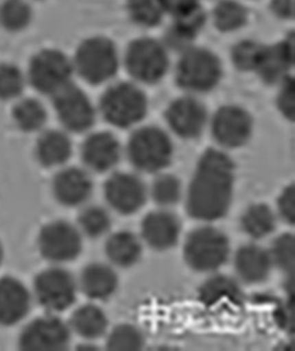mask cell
<instances>
[{
	"mask_svg": "<svg viewBox=\"0 0 295 351\" xmlns=\"http://www.w3.org/2000/svg\"><path fill=\"white\" fill-rule=\"evenodd\" d=\"M111 226V215L102 206L98 205L88 206L80 213V230L91 239L103 237L108 233Z\"/></svg>",
	"mask_w": 295,
	"mask_h": 351,
	"instance_id": "cell-32",
	"label": "cell"
},
{
	"mask_svg": "<svg viewBox=\"0 0 295 351\" xmlns=\"http://www.w3.org/2000/svg\"><path fill=\"white\" fill-rule=\"evenodd\" d=\"M277 225V218L270 206L257 203L246 210L241 217V228L252 239H263L270 235Z\"/></svg>",
	"mask_w": 295,
	"mask_h": 351,
	"instance_id": "cell-27",
	"label": "cell"
},
{
	"mask_svg": "<svg viewBox=\"0 0 295 351\" xmlns=\"http://www.w3.org/2000/svg\"><path fill=\"white\" fill-rule=\"evenodd\" d=\"M69 342L71 328L56 315L35 319L19 337V347L27 351L65 350Z\"/></svg>",
	"mask_w": 295,
	"mask_h": 351,
	"instance_id": "cell-11",
	"label": "cell"
},
{
	"mask_svg": "<svg viewBox=\"0 0 295 351\" xmlns=\"http://www.w3.org/2000/svg\"><path fill=\"white\" fill-rule=\"evenodd\" d=\"M231 245L226 234L216 227L202 226L193 230L185 242L184 258L198 272H213L225 265Z\"/></svg>",
	"mask_w": 295,
	"mask_h": 351,
	"instance_id": "cell-4",
	"label": "cell"
},
{
	"mask_svg": "<svg viewBox=\"0 0 295 351\" xmlns=\"http://www.w3.org/2000/svg\"><path fill=\"white\" fill-rule=\"evenodd\" d=\"M105 254L113 265L130 267L140 261L142 243L133 232L119 230L108 237L105 243Z\"/></svg>",
	"mask_w": 295,
	"mask_h": 351,
	"instance_id": "cell-24",
	"label": "cell"
},
{
	"mask_svg": "<svg viewBox=\"0 0 295 351\" xmlns=\"http://www.w3.org/2000/svg\"><path fill=\"white\" fill-rule=\"evenodd\" d=\"M141 233L149 247L155 250H169L180 237V220L166 210L152 211L142 220Z\"/></svg>",
	"mask_w": 295,
	"mask_h": 351,
	"instance_id": "cell-18",
	"label": "cell"
},
{
	"mask_svg": "<svg viewBox=\"0 0 295 351\" xmlns=\"http://www.w3.org/2000/svg\"><path fill=\"white\" fill-rule=\"evenodd\" d=\"M241 291L238 283L226 276H216L206 280L200 289V298L208 306L239 304L241 300Z\"/></svg>",
	"mask_w": 295,
	"mask_h": 351,
	"instance_id": "cell-26",
	"label": "cell"
},
{
	"mask_svg": "<svg viewBox=\"0 0 295 351\" xmlns=\"http://www.w3.org/2000/svg\"><path fill=\"white\" fill-rule=\"evenodd\" d=\"M152 199L162 208H169L180 201L182 186L180 180L173 174H162L154 180L152 190Z\"/></svg>",
	"mask_w": 295,
	"mask_h": 351,
	"instance_id": "cell-33",
	"label": "cell"
},
{
	"mask_svg": "<svg viewBox=\"0 0 295 351\" xmlns=\"http://www.w3.org/2000/svg\"><path fill=\"white\" fill-rule=\"evenodd\" d=\"M33 18L30 5L25 0H5L0 5V25L8 32H21Z\"/></svg>",
	"mask_w": 295,
	"mask_h": 351,
	"instance_id": "cell-31",
	"label": "cell"
},
{
	"mask_svg": "<svg viewBox=\"0 0 295 351\" xmlns=\"http://www.w3.org/2000/svg\"><path fill=\"white\" fill-rule=\"evenodd\" d=\"M36 158L44 167L62 166L72 156V141L62 130H47L40 135L36 143Z\"/></svg>",
	"mask_w": 295,
	"mask_h": 351,
	"instance_id": "cell-23",
	"label": "cell"
},
{
	"mask_svg": "<svg viewBox=\"0 0 295 351\" xmlns=\"http://www.w3.org/2000/svg\"><path fill=\"white\" fill-rule=\"evenodd\" d=\"M272 264L285 273L293 272L294 267V237L292 234H283L276 239L269 251Z\"/></svg>",
	"mask_w": 295,
	"mask_h": 351,
	"instance_id": "cell-37",
	"label": "cell"
},
{
	"mask_svg": "<svg viewBox=\"0 0 295 351\" xmlns=\"http://www.w3.org/2000/svg\"><path fill=\"white\" fill-rule=\"evenodd\" d=\"M293 65V37L285 38L279 43L266 47L257 74L266 83H281L288 77Z\"/></svg>",
	"mask_w": 295,
	"mask_h": 351,
	"instance_id": "cell-21",
	"label": "cell"
},
{
	"mask_svg": "<svg viewBox=\"0 0 295 351\" xmlns=\"http://www.w3.org/2000/svg\"><path fill=\"white\" fill-rule=\"evenodd\" d=\"M148 191L140 176L127 172L112 174L104 186L105 199L108 205L123 215H134L143 208Z\"/></svg>",
	"mask_w": 295,
	"mask_h": 351,
	"instance_id": "cell-14",
	"label": "cell"
},
{
	"mask_svg": "<svg viewBox=\"0 0 295 351\" xmlns=\"http://www.w3.org/2000/svg\"><path fill=\"white\" fill-rule=\"evenodd\" d=\"M3 259H4V247H3V244L0 242V265L3 263Z\"/></svg>",
	"mask_w": 295,
	"mask_h": 351,
	"instance_id": "cell-42",
	"label": "cell"
},
{
	"mask_svg": "<svg viewBox=\"0 0 295 351\" xmlns=\"http://www.w3.org/2000/svg\"><path fill=\"white\" fill-rule=\"evenodd\" d=\"M126 69L133 79L154 84L165 76L169 69V56L164 44L152 38H139L127 47Z\"/></svg>",
	"mask_w": 295,
	"mask_h": 351,
	"instance_id": "cell-7",
	"label": "cell"
},
{
	"mask_svg": "<svg viewBox=\"0 0 295 351\" xmlns=\"http://www.w3.org/2000/svg\"><path fill=\"white\" fill-rule=\"evenodd\" d=\"M126 154L137 171L158 173L172 162L174 149L166 132L156 125H147L132 134Z\"/></svg>",
	"mask_w": 295,
	"mask_h": 351,
	"instance_id": "cell-2",
	"label": "cell"
},
{
	"mask_svg": "<svg viewBox=\"0 0 295 351\" xmlns=\"http://www.w3.org/2000/svg\"><path fill=\"white\" fill-rule=\"evenodd\" d=\"M271 8L281 19H292L294 14V0H272Z\"/></svg>",
	"mask_w": 295,
	"mask_h": 351,
	"instance_id": "cell-41",
	"label": "cell"
},
{
	"mask_svg": "<svg viewBox=\"0 0 295 351\" xmlns=\"http://www.w3.org/2000/svg\"><path fill=\"white\" fill-rule=\"evenodd\" d=\"M81 159L83 164L94 172H108L115 169L121 159V144L108 132L91 134L81 145Z\"/></svg>",
	"mask_w": 295,
	"mask_h": 351,
	"instance_id": "cell-16",
	"label": "cell"
},
{
	"mask_svg": "<svg viewBox=\"0 0 295 351\" xmlns=\"http://www.w3.org/2000/svg\"><path fill=\"white\" fill-rule=\"evenodd\" d=\"M252 119L238 105H225L217 110L211 120V135L220 147H244L252 137Z\"/></svg>",
	"mask_w": 295,
	"mask_h": 351,
	"instance_id": "cell-13",
	"label": "cell"
},
{
	"mask_svg": "<svg viewBox=\"0 0 295 351\" xmlns=\"http://www.w3.org/2000/svg\"><path fill=\"white\" fill-rule=\"evenodd\" d=\"M166 13L173 18L180 16L198 6V0H163Z\"/></svg>",
	"mask_w": 295,
	"mask_h": 351,
	"instance_id": "cell-40",
	"label": "cell"
},
{
	"mask_svg": "<svg viewBox=\"0 0 295 351\" xmlns=\"http://www.w3.org/2000/svg\"><path fill=\"white\" fill-rule=\"evenodd\" d=\"M234 176L235 166L228 154L213 147L205 150L188 186V215L202 221L224 218L232 203Z\"/></svg>",
	"mask_w": 295,
	"mask_h": 351,
	"instance_id": "cell-1",
	"label": "cell"
},
{
	"mask_svg": "<svg viewBox=\"0 0 295 351\" xmlns=\"http://www.w3.org/2000/svg\"><path fill=\"white\" fill-rule=\"evenodd\" d=\"M143 346V334L130 324L115 326L108 334L106 341V348L110 350H140Z\"/></svg>",
	"mask_w": 295,
	"mask_h": 351,
	"instance_id": "cell-35",
	"label": "cell"
},
{
	"mask_svg": "<svg viewBox=\"0 0 295 351\" xmlns=\"http://www.w3.org/2000/svg\"><path fill=\"white\" fill-rule=\"evenodd\" d=\"M73 62L62 51L47 49L30 61L28 77L32 86L44 95L54 96L71 84Z\"/></svg>",
	"mask_w": 295,
	"mask_h": 351,
	"instance_id": "cell-8",
	"label": "cell"
},
{
	"mask_svg": "<svg viewBox=\"0 0 295 351\" xmlns=\"http://www.w3.org/2000/svg\"><path fill=\"white\" fill-rule=\"evenodd\" d=\"M166 121L173 133L184 140H195L204 130L208 112L196 98L186 96L173 101L165 112Z\"/></svg>",
	"mask_w": 295,
	"mask_h": 351,
	"instance_id": "cell-15",
	"label": "cell"
},
{
	"mask_svg": "<svg viewBox=\"0 0 295 351\" xmlns=\"http://www.w3.org/2000/svg\"><path fill=\"white\" fill-rule=\"evenodd\" d=\"M73 69L84 81L98 86L108 82L119 69V54L106 37H91L76 50Z\"/></svg>",
	"mask_w": 295,
	"mask_h": 351,
	"instance_id": "cell-5",
	"label": "cell"
},
{
	"mask_svg": "<svg viewBox=\"0 0 295 351\" xmlns=\"http://www.w3.org/2000/svg\"><path fill=\"white\" fill-rule=\"evenodd\" d=\"M32 298L27 287L12 276L0 278V326H13L28 315Z\"/></svg>",
	"mask_w": 295,
	"mask_h": 351,
	"instance_id": "cell-19",
	"label": "cell"
},
{
	"mask_svg": "<svg viewBox=\"0 0 295 351\" xmlns=\"http://www.w3.org/2000/svg\"><path fill=\"white\" fill-rule=\"evenodd\" d=\"M269 251L257 244H245L239 247L234 257V267L239 278L246 283H261L269 278L272 269Z\"/></svg>",
	"mask_w": 295,
	"mask_h": 351,
	"instance_id": "cell-20",
	"label": "cell"
},
{
	"mask_svg": "<svg viewBox=\"0 0 295 351\" xmlns=\"http://www.w3.org/2000/svg\"><path fill=\"white\" fill-rule=\"evenodd\" d=\"M281 83V90L277 97L278 108L285 115V118L293 121L295 112L294 81L292 77H286Z\"/></svg>",
	"mask_w": 295,
	"mask_h": 351,
	"instance_id": "cell-38",
	"label": "cell"
},
{
	"mask_svg": "<svg viewBox=\"0 0 295 351\" xmlns=\"http://www.w3.org/2000/svg\"><path fill=\"white\" fill-rule=\"evenodd\" d=\"M52 191L60 204L74 208L89 201L94 191V182L84 169L67 167L54 176Z\"/></svg>",
	"mask_w": 295,
	"mask_h": 351,
	"instance_id": "cell-17",
	"label": "cell"
},
{
	"mask_svg": "<svg viewBox=\"0 0 295 351\" xmlns=\"http://www.w3.org/2000/svg\"><path fill=\"white\" fill-rule=\"evenodd\" d=\"M127 12L135 25L144 28L158 25L166 14L163 0H127Z\"/></svg>",
	"mask_w": 295,
	"mask_h": 351,
	"instance_id": "cell-29",
	"label": "cell"
},
{
	"mask_svg": "<svg viewBox=\"0 0 295 351\" xmlns=\"http://www.w3.org/2000/svg\"><path fill=\"white\" fill-rule=\"evenodd\" d=\"M13 120L19 130L25 133H35L47 123V110L40 101L27 98L19 101L13 108Z\"/></svg>",
	"mask_w": 295,
	"mask_h": 351,
	"instance_id": "cell-28",
	"label": "cell"
},
{
	"mask_svg": "<svg viewBox=\"0 0 295 351\" xmlns=\"http://www.w3.org/2000/svg\"><path fill=\"white\" fill-rule=\"evenodd\" d=\"M118 282V276L111 266L93 263L82 269L80 274L79 287L86 298L103 301L115 294Z\"/></svg>",
	"mask_w": 295,
	"mask_h": 351,
	"instance_id": "cell-22",
	"label": "cell"
},
{
	"mask_svg": "<svg viewBox=\"0 0 295 351\" xmlns=\"http://www.w3.org/2000/svg\"><path fill=\"white\" fill-rule=\"evenodd\" d=\"M108 325V317L99 306L86 304L74 311L69 328L86 340H96L106 333Z\"/></svg>",
	"mask_w": 295,
	"mask_h": 351,
	"instance_id": "cell-25",
	"label": "cell"
},
{
	"mask_svg": "<svg viewBox=\"0 0 295 351\" xmlns=\"http://www.w3.org/2000/svg\"><path fill=\"white\" fill-rule=\"evenodd\" d=\"M25 88V77L16 66L0 65V101H12L21 95Z\"/></svg>",
	"mask_w": 295,
	"mask_h": 351,
	"instance_id": "cell-36",
	"label": "cell"
},
{
	"mask_svg": "<svg viewBox=\"0 0 295 351\" xmlns=\"http://www.w3.org/2000/svg\"><path fill=\"white\" fill-rule=\"evenodd\" d=\"M38 249L49 262H72L82 251V235L71 222L56 220L40 230Z\"/></svg>",
	"mask_w": 295,
	"mask_h": 351,
	"instance_id": "cell-10",
	"label": "cell"
},
{
	"mask_svg": "<svg viewBox=\"0 0 295 351\" xmlns=\"http://www.w3.org/2000/svg\"><path fill=\"white\" fill-rule=\"evenodd\" d=\"M78 282L72 273L62 267L44 269L36 276L34 291L38 303L47 311H65L78 294Z\"/></svg>",
	"mask_w": 295,
	"mask_h": 351,
	"instance_id": "cell-9",
	"label": "cell"
},
{
	"mask_svg": "<svg viewBox=\"0 0 295 351\" xmlns=\"http://www.w3.org/2000/svg\"><path fill=\"white\" fill-rule=\"evenodd\" d=\"M54 98L58 119L66 130L81 134L95 125L96 112L94 105L79 86L71 83L56 93Z\"/></svg>",
	"mask_w": 295,
	"mask_h": 351,
	"instance_id": "cell-12",
	"label": "cell"
},
{
	"mask_svg": "<svg viewBox=\"0 0 295 351\" xmlns=\"http://www.w3.org/2000/svg\"><path fill=\"white\" fill-rule=\"evenodd\" d=\"M222 64L213 51L188 47L176 66V83L188 93H205L215 89L222 79Z\"/></svg>",
	"mask_w": 295,
	"mask_h": 351,
	"instance_id": "cell-3",
	"label": "cell"
},
{
	"mask_svg": "<svg viewBox=\"0 0 295 351\" xmlns=\"http://www.w3.org/2000/svg\"><path fill=\"white\" fill-rule=\"evenodd\" d=\"M99 108L103 118L110 125L130 128L145 118L148 98L133 83H117L102 96Z\"/></svg>",
	"mask_w": 295,
	"mask_h": 351,
	"instance_id": "cell-6",
	"label": "cell"
},
{
	"mask_svg": "<svg viewBox=\"0 0 295 351\" xmlns=\"http://www.w3.org/2000/svg\"><path fill=\"white\" fill-rule=\"evenodd\" d=\"M278 215L288 225H293L295 219L294 186H286L277 202Z\"/></svg>",
	"mask_w": 295,
	"mask_h": 351,
	"instance_id": "cell-39",
	"label": "cell"
},
{
	"mask_svg": "<svg viewBox=\"0 0 295 351\" xmlns=\"http://www.w3.org/2000/svg\"><path fill=\"white\" fill-rule=\"evenodd\" d=\"M248 19V12L244 5L235 0H223L213 11V21L217 29L223 33H231L241 29Z\"/></svg>",
	"mask_w": 295,
	"mask_h": 351,
	"instance_id": "cell-30",
	"label": "cell"
},
{
	"mask_svg": "<svg viewBox=\"0 0 295 351\" xmlns=\"http://www.w3.org/2000/svg\"><path fill=\"white\" fill-rule=\"evenodd\" d=\"M264 50H266V45H262L256 40H242L237 45H234L232 50V61L239 71L242 72L255 71L256 72L262 60Z\"/></svg>",
	"mask_w": 295,
	"mask_h": 351,
	"instance_id": "cell-34",
	"label": "cell"
}]
</instances>
